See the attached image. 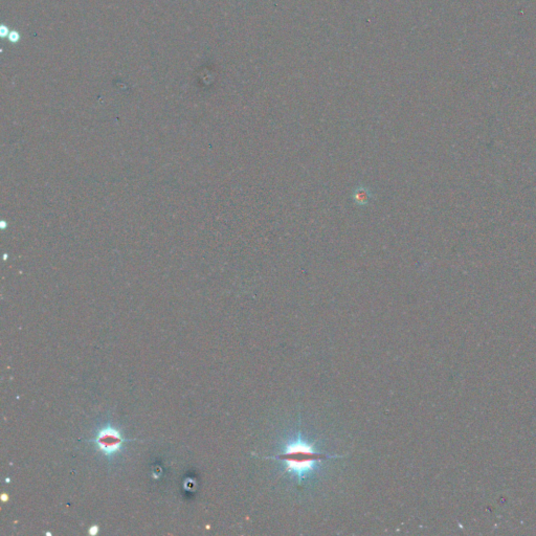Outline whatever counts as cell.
Instances as JSON below:
<instances>
[{"label":"cell","instance_id":"cell-5","mask_svg":"<svg viewBox=\"0 0 536 536\" xmlns=\"http://www.w3.org/2000/svg\"><path fill=\"white\" fill-rule=\"evenodd\" d=\"M98 532H99V528H98L97 526H93V527H91L90 529H89V534H91V535L97 534Z\"/></svg>","mask_w":536,"mask_h":536},{"label":"cell","instance_id":"cell-6","mask_svg":"<svg viewBox=\"0 0 536 536\" xmlns=\"http://www.w3.org/2000/svg\"><path fill=\"white\" fill-rule=\"evenodd\" d=\"M2 501H6V497H5V495H3V497H2Z\"/></svg>","mask_w":536,"mask_h":536},{"label":"cell","instance_id":"cell-2","mask_svg":"<svg viewBox=\"0 0 536 536\" xmlns=\"http://www.w3.org/2000/svg\"><path fill=\"white\" fill-rule=\"evenodd\" d=\"M93 442L104 454L109 457V455H113L121 451L125 439L119 434L117 429L111 426H106L99 430Z\"/></svg>","mask_w":536,"mask_h":536},{"label":"cell","instance_id":"cell-4","mask_svg":"<svg viewBox=\"0 0 536 536\" xmlns=\"http://www.w3.org/2000/svg\"><path fill=\"white\" fill-rule=\"evenodd\" d=\"M9 34H10L9 28H7L5 26H1V28H0V36L4 38L6 36H9Z\"/></svg>","mask_w":536,"mask_h":536},{"label":"cell","instance_id":"cell-1","mask_svg":"<svg viewBox=\"0 0 536 536\" xmlns=\"http://www.w3.org/2000/svg\"><path fill=\"white\" fill-rule=\"evenodd\" d=\"M341 454H329L321 452L315 450L311 444L304 442L302 440L293 441L287 444L283 452L270 457H263V459L277 460L282 462L288 473L295 477L303 478L305 475L315 468L317 464L325 460H331L335 458H342Z\"/></svg>","mask_w":536,"mask_h":536},{"label":"cell","instance_id":"cell-3","mask_svg":"<svg viewBox=\"0 0 536 536\" xmlns=\"http://www.w3.org/2000/svg\"><path fill=\"white\" fill-rule=\"evenodd\" d=\"M7 37H9V40H10V41H11L12 43H17V42L19 41V40H20L19 34L17 33V31H15V30L10 31V34H9V36H7Z\"/></svg>","mask_w":536,"mask_h":536}]
</instances>
